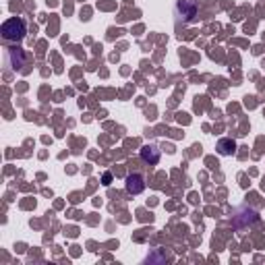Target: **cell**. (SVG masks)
Listing matches in <instances>:
<instances>
[{
    "label": "cell",
    "mask_w": 265,
    "mask_h": 265,
    "mask_svg": "<svg viewBox=\"0 0 265 265\" xmlns=\"http://www.w3.org/2000/svg\"><path fill=\"white\" fill-rule=\"evenodd\" d=\"M25 33H27V25L21 17L8 19L2 25V40L4 42H21L25 38Z\"/></svg>",
    "instance_id": "1"
},
{
    "label": "cell",
    "mask_w": 265,
    "mask_h": 265,
    "mask_svg": "<svg viewBox=\"0 0 265 265\" xmlns=\"http://www.w3.org/2000/svg\"><path fill=\"white\" fill-rule=\"evenodd\" d=\"M141 159H143L145 164H149V166L158 164V162H159V152H158V147H156V145H145V147L141 149Z\"/></svg>",
    "instance_id": "3"
},
{
    "label": "cell",
    "mask_w": 265,
    "mask_h": 265,
    "mask_svg": "<svg viewBox=\"0 0 265 265\" xmlns=\"http://www.w3.org/2000/svg\"><path fill=\"white\" fill-rule=\"evenodd\" d=\"M143 189H145V180H143L141 174H131L129 178H126V191H129L131 195H139Z\"/></svg>",
    "instance_id": "2"
},
{
    "label": "cell",
    "mask_w": 265,
    "mask_h": 265,
    "mask_svg": "<svg viewBox=\"0 0 265 265\" xmlns=\"http://www.w3.org/2000/svg\"><path fill=\"white\" fill-rule=\"evenodd\" d=\"M217 147H220V152H222V154H232V149H234V141L222 139L220 143H217Z\"/></svg>",
    "instance_id": "4"
}]
</instances>
